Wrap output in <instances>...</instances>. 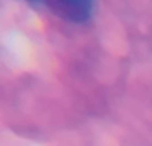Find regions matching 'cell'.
Listing matches in <instances>:
<instances>
[{
  "label": "cell",
  "mask_w": 152,
  "mask_h": 146,
  "mask_svg": "<svg viewBox=\"0 0 152 146\" xmlns=\"http://www.w3.org/2000/svg\"><path fill=\"white\" fill-rule=\"evenodd\" d=\"M29 2L41 4L54 15L73 23L87 21L93 12V0H29Z\"/></svg>",
  "instance_id": "6da1fadb"
}]
</instances>
